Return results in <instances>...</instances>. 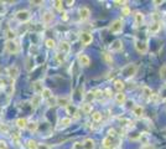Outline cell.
Segmentation results:
<instances>
[{
  "mask_svg": "<svg viewBox=\"0 0 166 149\" xmlns=\"http://www.w3.org/2000/svg\"><path fill=\"white\" fill-rule=\"evenodd\" d=\"M4 49L8 54L10 55H16L19 54L20 51V47H19V44L15 41V40H6L5 41V45H4Z\"/></svg>",
  "mask_w": 166,
  "mask_h": 149,
  "instance_id": "6da1fadb",
  "label": "cell"
},
{
  "mask_svg": "<svg viewBox=\"0 0 166 149\" xmlns=\"http://www.w3.org/2000/svg\"><path fill=\"white\" fill-rule=\"evenodd\" d=\"M30 18H31V14L29 10H19L15 13V19L19 23H26L30 20Z\"/></svg>",
  "mask_w": 166,
  "mask_h": 149,
  "instance_id": "7a4b0ae2",
  "label": "cell"
},
{
  "mask_svg": "<svg viewBox=\"0 0 166 149\" xmlns=\"http://www.w3.org/2000/svg\"><path fill=\"white\" fill-rule=\"evenodd\" d=\"M136 71H138V66L135 64H130V65H127L122 70V74H124L125 77H133V76H135Z\"/></svg>",
  "mask_w": 166,
  "mask_h": 149,
  "instance_id": "3957f363",
  "label": "cell"
},
{
  "mask_svg": "<svg viewBox=\"0 0 166 149\" xmlns=\"http://www.w3.org/2000/svg\"><path fill=\"white\" fill-rule=\"evenodd\" d=\"M122 29H123V21H122L120 19L114 20V21L110 24V26H109V31H110L112 34H118V33L122 31Z\"/></svg>",
  "mask_w": 166,
  "mask_h": 149,
  "instance_id": "277c9868",
  "label": "cell"
},
{
  "mask_svg": "<svg viewBox=\"0 0 166 149\" xmlns=\"http://www.w3.org/2000/svg\"><path fill=\"white\" fill-rule=\"evenodd\" d=\"M135 49H136V51H138L139 54H141V55H145V54L148 52V49H149V46H148V42H146V41L135 40Z\"/></svg>",
  "mask_w": 166,
  "mask_h": 149,
  "instance_id": "5b68a950",
  "label": "cell"
},
{
  "mask_svg": "<svg viewBox=\"0 0 166 149\" xmlns=\"http://www.w3.org/2000/svg\"><path fill=\"white\" fill-rule=\"evenodd\" d=\"M79 19L82 20V21H84V20H87L89 16H91V10L87 8V6H82V8H79Z\"/></svg>",
  "mask_w": 166,
  "mask_h": 149,
  "instance_id": "8992f818",
  "label": "cell"
},
{
  "mask_svg": "<svg viewBox=\"0 0 166 149\" xmlns=\"http://www.w3.org/2000/svg\"><path fill=\"white\" fill-rule=\"evenodd\" d=\"M81 41H82V44L84 45V46H88L89 44H92V41H93V36H92V34H89V33H82L81 34Z\"/></svg>",
  "mask_w": 166,
  "mask_h": 149,
  "instance_id": "52a82bcc",
  "label": "cell"
},
{
  "mask_svg": "<svg viewBox=\"0 0 166 149\" xmlns=\"http://www.w3.org/2000/svg\"><path fill=\"white\" fill-rule=\"evenodd\" d=\"M78 62H79L81 66L87 67V66H89V64H91V59H89L86 54H79V55H78Z\"/></svg>",
  "mask_w": 166,
  "mask_h": 149,
  "instance_id": "ba28073f",
  "label": "cell"
},
{
  "mask_svg": "<svg viewBox=\"0 0 166 149\" xmlns=\"http://www.w3.org/2000/svg\"><path fill=\"white\" fill-rule=\"evenodd\" d=\"M123 49V42H122V40H114L113 42H112V45H110V51H113V52H118V51H120Z\"/></svg>",
  "mask_w": 166,
  "mask_h": 149,
  "instance_id": "9c48e42d",
  "label": "cell"
},
{
  "mask_svg": "<svg viewBox=\"0 0 166 149\" xmlns=\"http://www.w3.org/2000/svg\"><path fill=\"white\" fill-rule=\"evenodd\" d=\"M60 54H68L69 51H71V45L67 42V41H61L60 42Z\"/></svg>",
  "mask_w": 166,
  "mask_h": 149,
  "instance_id": "30bf717a",
  "label": "cell"
},
{
  "mask_svg": "<svg viewBox=\"0 0 166 149\" xmlns=\"http://www.w3.org/2000/svg\"><path fill=\"white\" fill-rule=\"evenodd\" d=\"M134 20H135L136 26H140L144 23V14L141 11H135L134 13Z\"/></svg>",
  "mask_w": 166,
  "mask_h": 149,
  "instance_id": "8fae6325",
  "label": "cell"
},
{
  "mask_svg": "<svg viewBox=\"0 0 166 149\" xmlns=\"http://www.w3.org/2000/svg\"><path fill=\"white\" fill-rule=\"evenodd\" d=\"M52 20H53V14H52L51 11H46V13L42 15V23H43V24L47 25V24H50Z\"/></svg>",
  "mask_w": 166,
  "mask_h": 149,
  "instance_id": "7c38bea8",
  "label": "cell"
},
{
  "mask_svg": "<svg viewBox=\"0 0 166 149\" xmlns=\"http://www.w3.org/2000/svg\"><path fill=\"white\" fill-rule=\"evenodd\" d=\"M115 101H117L118 105H124L125 101H127V96H125V93H123V92H118V93L115 95Z\"/></svg>",
  "mask_w": 166,
  "mask_h": 149,
  "instance_id": "4fadbf2b",
  "label": "cell"
},
{
  "mask_svg": "<svg viewBox=\"0 0 166 149\" xmlns=\"http://www.w3.org/2000/svg\"><path fill=\"white\" fill-rule=\"evenodd\" d=\"M16 127L19 128V129H26V127H28V121H26V118H18L16 119Z\"/></svg>",
  "mask_w": 166,
  "mask_h": 149,
  "instance_id": "5bb4252c",
  "label": "cell"
},
{
  "mask_svg": "<svg viewBox=\"0 0 166 149\" xmlns=\"http://www.w3.org/2000/svg\"><path fill=\"white\" fill-rule=\"evenodd\" d=\"M71 123H72V119H71L69 117H63V118L60 119V122H58V128H66V127H68Z\"/></svg>",
  "mask_w": 166,
  "mask_h": 149,
  "instance_id": "9a60e30c",
  "label": "cell"
},
{
  "mask_svg": "<svg viewBox=\"0 0 166 149\" xmlns=\"http://www.w3.org/2000/svg\"><path fill=\"white\" fill-rule=\"evenodd\" d=\"M8 74H9V77H11L13 80L16 78L18 74H19V69H18L16 66H10V67L8 69Z\"/></svg>",
  "mask_w": 166,
  "mask_h": 149,
  "instance_id": "2e32d148",
  "label": "cell"
},
{
  "mask_svg": "<svg viewBox=\"0 0 166 149\" xmlns=\"http://www.w3.org/2000/svg\"><path fill=\"white\" fill-rule=\"evenodd\" d=\"M41 101H42L41 96L40 95H35L33 98H31V106H33V108H37L41 105Z\"/></svg>",
  "mask_w": 166,
  "mask_h": 149,
  "instance_id": "e0dca14e",
  "label": "cell"
},
{
  "mask_svg": "<svg viewBox=\"0 0 166 149\" xmlns=\"http://www.w3.org/2000/svg\"><path fill=\"white\" fill-rule=\"evenodd\" d=\"M41 98L42 100H48V98H51L52 97V91L50 90V88H46V87H43V90H42V92H41Z\"/></svg>",
  "mask_w": 166,
  "mask_h": 149,
  "instance_id": "ac0fdd59",
  "label": "cell"
},
{
  "mask_svg": "<svg viewBox=\"0 0 166 149\" xmlns=\"http://www.w3.org/2000/svg\"><path fill=\"white\" fill-rule=\"evenodd\" d=\"M83 149H94V141L91 138H87L83 142Z\"/></svg>",
  "mask_w": 166,
  "mask_h": 149,
  "instance_id": "d6986e66",
  "label": "cell"
},
{
  "mask_svg": "<svg viewBox=\"0 0 166 149\" xmlns=\"http://www.w3.org/2000/svg\"><path fill=\"white\" fill-rule=\"evenodd\" d=\"M33 91L36 92V95L41 93L42 90H43V86H42V82H41V81H36L33 85Z\"/></svg>",
  "mask_w": 166,
  "mask_h": 149,
  "instance_id": "ffe728a7",
  "label": "cell"
},
{
  "mask_svg": "<svg viewBox=\"0 0 166 149\" xmlns=\"http://www.w3.org/2000/svg\"><path fill=\"white\" fill-rule=\"evenodd\" d=\"M114 87H115V90H118L119 92H122V91L124 90L125 85H124V82H123L122 80H115V81H114Z\"/></svg>",
  "mask_w": 166,
  "mask_h": 149,
  "instance_id": "44dd1931",
  "label": "cell"
},
{
  "mask_svg": "<svg viewBox=\"0 0 166 149\" xmlns=\"http://www.w3.org/2000/svg\"><path fill=\"white\" fill-rule=\"evenodd\" d=\"M133 113L135 114V117H141L143 113H144V108H143L141 106H134Z\"/></svg>",
  "mask_w": 166,
  "mask_h": 149,
  "instance_id": "7402d4cb",
  "label": "cell"
},
{
  "mask_svg": "<svg viewBox=\"0 0 166 149\" xmlns=\"http://www.w3.org/2000/svg\"><path fill=\"white\" fill-rule=\"evenodd\" d=\"M159 30H160V24L156 21V23H153L151 25H150V31H151V34H156V33H159Z\"/></svg>",
  "mask_w": 166,
  "mask_h": 149,
  "instance_id": "603a6c76",
  "label": "cell"
},
{
  "mask_svg": "<svg viewBox=\"0 0 166 149\" xmlns=\"http://www.w3.org/2000/svg\"><path fill=\"white\" fill-rule=\"evenodd\" d=\"M82 111H83V113H86V114L91 113L92 112V105L91 103H83L82 105Z\"/></svg>",
  "mask_w": 166,
  "mask_h": 149,
  "instance_id": "cb8c5ba5",
  "label": "cell"
},
{
  "mask_svg": "<svg viewBox=\"0 0 166 149\" xmlns=\"http://www.w3.org/2000/svg\"><path fill=\"white\" fill-rule=\"evenodd\" d=\"M37 143H36V141H33V139H29L28 142H26V147L28 149H37Z\"/></svg>",
  "mask_w": 166,
  "mask_h": 149,
  "instance_id": "d4e9b609",
  "label": "cell"
},
{
  "mask_svg": "<svg viewBox=\"0 0 166 149\" xmlns=\"http://www.w3.org/2000/svg\"><path fill=\"white\" fill-rule=\"evenodd\" d=\"M45 45H46L47 49H55V47H56V42H55V40H52V39H47V40L45 41Z\"/></svg>",
  "mask_w": 166,
  "mask_h": 149,
  "instance_id": "484cf974",
  "label": "cell"
},
{
  "mask_svg": "<svg viewBox=\"0 0 166 149\" xmlns=\"http://www.w3.org/2000/svg\"><path fill=\"white\" fill-rule=\"evenodd\" d=\"M84 100H86V102H84V103H91L93 100H96V97H94L93 92H88V93L84 96Z\"/></svg>",
  "mask_w": 166,
  "mask_h": 149,
  "instance_id": "4316f807",
  "label": "cell"
},
{
  "mask_svg": "<svg viewBox=\"0 0 166 149\" xmlns=\"http://www.w3.org/2000/svg\"><path fill=\"white\" fill-rule=\"evenodd\" d=\"M102 144H103L104 148H110V146H112V138H110V137H105V138L103 139Z\"/></svg>",
  "mask_w": 166,
  "mask_h": 149,
  "instance_id": "83f0119b",
  "label": "cell"
},
{
  "mask_svg": "<svg viewBox=\"0 0 166 149\" xmlns=\"http://www.w3.org/2000/svg\"><path fill=\"white\" fill-rule=\"evenodd\" d=\"M37 127H38V124H37V122H33V123H28V129L30 131V132H36L37 131Z\"/></svg>",
  "mask_w": 166,
  "mask_h": 149,
  "instance_id": "f1b7e54d",
  "label": "cell"
},
{
  "mask_svg": "<svg viewBox=\"0 0 166 149\" xmlns=\"http://www.w3.org/2000/svg\"><path fill=\"white\" fill-rule=\"evenodd\" d=\"M57 105H60V106H65V107H67L69 103H68V100L67 98H62V97H58L57 98Z\"/></svg>",
  "mask_w": 166,
  "mask_h": 149,
  "instance_id": "f546056e",
  "label": "cell"
},
{
  "mask_svg": "<svg viewBox=\"0 0 166 149\" xmlns=\"http://www.w3.org/2000/svg\"><path fill=\"white\" fill-rule=\"evenodd\" d=\"M53 4H55V8L58 10V11H63V3L61 1V0H56V1H53Z\"/></svg>",
  "mask_w": 166,
  "mask_h": 149,
  "instance_id": "4dcf8cb0",
  "label": "cell"
},
{
  "mask_svg": "<svg viewBox=\"0 0 166 149\" xmlns=\"http://www.w3.org/2000/svg\"><path fill=\"white\" fill-rule=\"evenodd\" d=\"M103 59H104V61H105L107 64H112V62H113V57H112L110 54L104 52V54H103Z\"/></svg>",
  "mask_w": 166,
  "mask_h": 149,
  "instance_id": "1f68e13d",
  "label": "cell"
},
{
  "mask_svg": "<svg viewBox=\"0 0 166 149\" xmlns=\"http://www.w3.org/2000/svg\"><path fill=\"white\" fill-rule=\"evenodd\" d=\"M143 93H144V96H145V97H150V96L153 95L151 88H149L148 86H144V87H143Z\"/></svg>",
  "mask_w": 166,
  "mask_h": 149,
  "instance_id": "d6a6232c",
  "label": "cell"
},
{
  "mask_svg": "<svg viewBox=\"0 0 166 149\" xmlns=\"http://www.w3.org/2000/svg\"><path fill=\"white\" fill-rule=\"evenodd\" d=\"M92 119H93L94 122H100V121H102V113H100V112H94V113L92 114Z\"/></svg>",
  "mask_w": 166,
  "mask_h": 149,
  "instance_id": "836d02e7",
  "label": "cell"
},
{
  "mask_svg": "<svg viewBox=\"0 0 166 149\" xmlns=\"http://www.w3.org/2000/svg\"><path fill=\"white\" fill-rule=\"evenodd\" d=\"M132 14V10L128 8V6H124L123 9H122V15L123 16H129Z\"/></svg>",
  "mask_w": 166,
  "mask_h": 149,
  "instance_id": "e575fe53",
  "label": "cell"
},
{
  "mask_svg": "<svg viewBox=\"0 0 166 149\" xmlns=\"http://www.w3.org/2000/svg\"><path fill=\"white\" fill-rule=\"evenodd\" d=\"M160 77L163 80H166V65H164L161 69H160Z\"/></svg>",
  "mask_w": 166,
  "mask_h": 149,
  "instance_id": "d590c367",
  "label": "cell"
},
{
  "mask_svg": "<svg viewBox=\"0 0 166 149\" xmlns=\"http://www.w3.org/2000/svg\"><path fill=\"white\" fill-rule=\"evenodd\" d=\"M65 56H66V55H63V54H57L56 59H57L58 64H62V62H65Z\"/></svg>",
  "mask_w": 166,
  "mask_h": 149,
  "instance_id": "8d00e7d4",
  "label": "cell"
},
{
  "mask_svg": "<svg viewBox=\"0 0 166 149\" xmlns=\"http://www.w3.org/2000/svg\"><path fill=\"white\" fill-rule=\"evenodd\" d=\"M130 141H136V139H139L140 138V133H138V132H134V133H132L130 134Z\"/></svg>",
  "mask_w": 166,
  "mask_h": 149,
  "instance_id": "74e56055",
  "label": "cell"
},
{
  "mask_svg": "<svg viewBox=\"0 0 166 149\" xmlns=\"http://www.w3.org/2000/svg\"><path fill=\"white\" fill-rule=\"evenodd\" d=\"M72 149H83V143H81V142H76V143H73Z\"/></svg>",
  "mask_w": 166,
  "mask_h": 149,
  "instance_id": "f35d334b",
  "label": "cell"
},
{
  "mask_svg": "<svg viewBox=\"0 0 166 149\" xmlns=\"http://www.w3.org/2000/svg\"><path fill=\"white\" fill-rule=\"evenodd\" d=\"M93 95H94L96 98H99V97L103 96V92H102L100 90H97V91H93Z\"/></svg>",
  "mask_w": 166,
  "mask_h": 149,
  "instance_id": "ab89813d",
  "label": "cell"
},
{
  "mask_svg": "<svg viewBox=\"0 0 166 149\" xmlns=\"http://www.w3.org/2000/svg\"><path fill=\"white\" fill-rule=\"evenodd\" d=\"M61 18H62L63 21H67V20H68V14H67L66 11H62V13H61Z\"/></svg>",
  "mask_w": 166,
  "mask_h": 149,
  "instance_id": "60d3db41",
  "label": "cell"
},
{
  "mask_svg": "<svg viewBox=\"0 0 166 149\" xmlns=\"http://www.w3.org/2000/svg\"><path fill=\"white\" fill-rule=\"evenodd\" d=\"M140 149H156V148H155V146H153V144H145V146H143Z\"/></svg>",
  "mask_w": 166,
  "mask_h": 149,
  "instance_id": "b9f144b4",
  "label": "cell"
},
{
  "mask_svg": "<svg viewBox=\"0 0 166 149\" xmlns=\"http://www.w3.org/2000/svg\"><path fill=\"white\" fill-rule=\"evenodd\" d=\"M5 13V5L4 3H0V15H3Z\"/></svg>",
  "mask_w": 166,
  "mask_h": 149,
  "instance_id": "7bdbcfd3",
  "label": "cell"
},
{
  "mask_svg": "<svg viewBox=\"0 0 166 149\" xmlns=\"http://www.w3.org/2000/svg\"><path fill=\"white\" fill-rule=\"evenodd\" d=\"M37 149H50V147H48V146H45V144H42V146L38 144V146H37Z\"/></svg>",
  "mask_w": 166,
  "mask_h": 149,
  "instance_id": "ee69618b",
  "label": "cell"
},
{
  "mask_svg": "<svg viewBox=\"0 0 166 149\" xmlns=\"http://www.w3.org/2000/svg\"><path fill=\"white\" fill-rule=\"evenodd\" d=\"M105 93H107V96H108V97H112V95H113V93H112V91H110L109 88H108V90H105Z\"/></svg>",
  "mask_w": 166,
  "mask_h": 149,
  "instance_id": "f6af8a7d",
  "label": "cell"
},
{
  "mask_svg": "<svg viewBox=\"0 0 166 149\" xmlns=\"http://www.w3.org/2000/svg\"><path fill=\"white\" fill-rule=\"evenodd\" d=\"M154 4H155V5L158 6L159 4H163V1H161V0H159V1H154Z\"/></svg>",
  "mask_w": 166,
  "mask_h": 149,
  "instance_id": "bcb514c9",
  "label": "cell"
},
{
  "mask_svg": "<svg viewBox=\"0 0 166 149\" xmlns=\"http://www.w3.org/2000/svg\"><path fill=\"white\" fill-rule=\"evenodd\" d=\"M67 4H68V6H72L74 4V1H67Z\"/></svg>",
  "mask_w": 166,
  "mask_h": 149,
  "instance_id": "7dc6e473",
  "label": "cell"
},
{
  "mask_svg": "<svg viewBox=\"0 0 166 149\" xmlns=\"http://www.w3.org/2000/svg\"><path fill=\"white\" fill-rule=\"evenodd\" d=\"M165 134H166V131H165Z\"/></svg>",
  "mask_w": 166,
  "mask_h": 149,
  "instance_id": "c3c4849f",
  "label": "cell"
}]
</instances>
